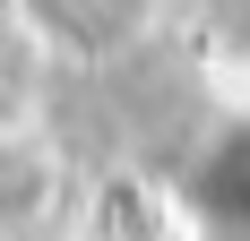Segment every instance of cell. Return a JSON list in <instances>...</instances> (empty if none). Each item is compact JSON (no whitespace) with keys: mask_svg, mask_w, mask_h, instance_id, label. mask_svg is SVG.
Here are the masks:
<instances>
[{"mask_svg":"<svg viewBox=\"0 0 250 241\" xmlns=\"http://www.w3.org/2000/svg\"><path fill=\"white\" fill-rule=\"evenodd\" d=\"M61 207V146L35 129H0V233H35Z\"/></svg>","mask_w":250,"mask_h":241,"instance_id":"6da1fadb","label":"cell"}]
</instances>
